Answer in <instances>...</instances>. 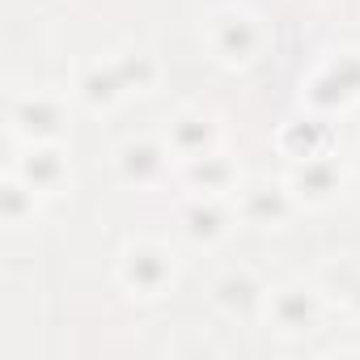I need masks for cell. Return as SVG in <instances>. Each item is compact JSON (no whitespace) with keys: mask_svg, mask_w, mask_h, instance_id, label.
<instances>
[{"mask_svg":"<svg viewBox=\"0 0 360 360\" xmlns=\"http://www.w3.org/2000/svg\"><path fill=\"white\" fill-rule=\"evenodd\" d=\"M187 178H191L195 187H204L208 195H217V191H225L233 183V165L221 153H204V157H191L187 161Z\"/></svg>","mask_w":360,"mask_h":360,"instance_id":"cell-13","label":"cell"},{"mask_svg":"<svg viewBox=\"0 0 360 360\" xmlns=\"http://www.w3.org/2000/svg\"><path fill=\"white\" fill-rule=\"evenodd\" d=\"M288 187H292L297 200H305V204H322V200H330L335 187H339L335 161H330V157H309V161L292 174V183H288Z\"/></svg>","mask_w":360,"mask_h":360,"instance_id":"cell-8","label":"cell"},{"mask_svg":"<svg viewBox=\"0 0 360 360\" xmlns=\"http://www.w3.org/2000/svg\"><path fill=\"white\" fill-rule=\"evenodd\" d=\"M183 229H187V238L191 242H217L221 233H225V212L208 200V204H191L187 212H183Z\"/></svg>","mask_w":360,"mask_h":360,"instance_id":"cell-14","label":"cell"},{"mask_svg":"<svg viewBox=\"0 0 360 360\" xmlns=\"http://www.w3.org/2000/svg\"><path fill=\"white\" fill-rule=\"evenodd\" d=\"M9 123L13 131H22L26 140H43V136H56L60 123H64V106L47 94H30V98H18L9 106Z\"/></svg>","mask_w":360,"mask_h":360,"instance_id":"cell-4","label":"cell"},{"mask_svg":"<svg viewBox=\"0 0 360 360\" xmlns=\"http://www.w3.org/2000/svg\"><path fill=\"white\" fill-rule=\"evenodd\" d=\"M165 169V148L148 144V140H136V144H123L119 148V178L131 187H148L157 183Z\"/></svg>","mask_w":360,"mask_h":360,"instance_id":"cell-6","label":"cell"},{"mask_svg":"<svg viewBox=\"0 0 360 360\" xmlns=\"http://www.w3.org/2000/svg\"><path fill=\"white\" fill-rule=\"evenodd\" d=\"M309 102L330 110V106H347V102H360V56H339L330 60L314 81H309Z\"/></svg>","mask_w":360,"mask_h":360,"instance_id":"cell-3","label":"cell"},{"mask_svg":"<svg viewBox=\"0 0 360 360\" xmlns=\"http://www.w3.org/2000/svg\"><path fill=\"white\" fill-rule=\"evenodd\" d=\"M119 77H123V89H148L157 81V64L148 56H136V60H115Z\"/></svg>","mask_w":360,"mask_h":360,"instance_id":"cell-16","label":"cell"},{"mask_svg":"<svg viewBox=\"0 0 360 360\" xmlns=\"http://www.w3.org/2000/svg\"><path fill=\"white\" fill-rule=\"evenodd\" d=\"M18 178H26V183L39 191V195H51L64 178H68V165H64V157H60V148H47V144H30L26 148V157L18 161V169H13Z\"/></svg>","mask_w":360,"mask_h":360,"instance_id":"cell-5","label":"cell"},{"mask_svg":"<svg viewBox=\"0 0 360 360\" xmlns=\"http://www.w3.org/2000/svg\"><path fill=\"white\" fill-rule=\"evenodd\" d=\"M119 280L136 292V297H157L169 280H174V263L161 246L153 242H136L123 250V263H119Z\"/></svg>","mask_w":360,"mask_h":360,"instance_id":"cell-2","label":"cell"},{"mask_svg":"<svg viewBox=\"0 0 360 360\" xmlns=\"http://www.w3.org/2000/svg\"><path fill=\"white\" fill-rule=\"evenodd\" d=\"M208 39H212V51L225 60V64H250L263 34H259V22L242 9H221L212 13V26H208Z\"/></svg>","mask_w":360,"mask_h":360,"instance_id":"cell-1","label":"cell"},{"mask_svg":"<svg viewBox=\"0 0 360 360\" xmlns=\"http://www.w3.org/2000/svg\"><path fill=\"white\" fill-rule=\"evenodd\" d=\"M347 301H352V309H356V314H360V280H356V284H352V292H347Z\"/></svg>","mask_w":360,"mask_h":360,"instance_id":"cell-17","label":"cell"},{"mask_svg":"<svg viewBox=\"0 0 360 360\" xmlns=\"http://www.w3.org/2000/svg\"><path fill=\"white\" fill-rule=\"evenodd\" d=\"M34 187L26 183V178H9V183H5V191H0V212H5V221L9 225H22V221H30L34 217Z\"/></svg>","mask_w":360,"mask_h":360,"instance_id":"cell-15","label":"cell"},{"mask_svg":"<svg viewBox=\"0 0 360 360\" xmlns=\"http://www.w3.org/2000/svg\"><path fill=\"white\" fill-rule=\"evenodd\" d=\"M212 144H217V127H212V119H204V115H178L174 119V127H169V148L178 153V157H204V153H212Z\"/></svg>","mask_w":360,"mask_h":360,"instance_id":"cell-9","label":"cell"},{"mask_svg":"<svg viewBox=\"0 0 360 360\" xmlns=\"http://www.w3.org/2000/svg\"><path fill=\"white\" fill-rule=\"evenodd\" d=\"M217 305H221L225 314H255V309L263 305V288H259L255 276L233 271V276H225V280L217 284Z\"/></svg>","mask_w":360,"mask_h":360,"instance_id":"cell-11","label":"cell"},{"mask_svg":"<svg viewBox=\"0 0 360 360\" xmlns=\"http://www.w3.org/2000/svg\"><path fill=\"white\" fill-rule=\"evenodd\" d=\"M77 89H81V98H85L94 110H98V106H110L119 94H127V89H123V77H119L115 64H106V68H102V64L89 68V72L77 81Z\"/></svg>","mask_w":360,"mask_h":360,"instance_id":"cell-12","label":"cell"},{"mask_svg":"<svg viewBox=\"0 0 360 360\" xmlns=\"http://www.w3.org/2000/svg\"><path fill=\"white\" fill-rule=\"evenodd\" d=\"M242 217L250 225H280L288 217V191L284 187H271V183L250 187L246 200H242Z\"/></svg>","mask_w":360,"mask_h":360,"instance_id":"cell-10","label":"cell"},{"mask_svg":"<svg viewBox=\"0 0 360 360\" xmlns=\"http://www.w3.org/2000/svg\"><path fill=\"white\" fill-rule=\"evenodd\" d=\"M271 322L280 330H309L314 318H318V297L309 288H280L271 297Z\"/></svg>","mask_w":360,"mask_h":360,"instance_id":"cell-7","label":"cell"},{"mask_svg":"<svg viewBox=\"0 0 360 360\" xmlns=\"http://www.w3.org/2000/svg\"><path fill=\"white\" fill-rule=\"evenodd\" d=\"M356 161H360V153H356Z\"/></svg>","mask_w":360,"mask_h":360,"instance_id":"cell-18","label":"cell"}]
</instances>
